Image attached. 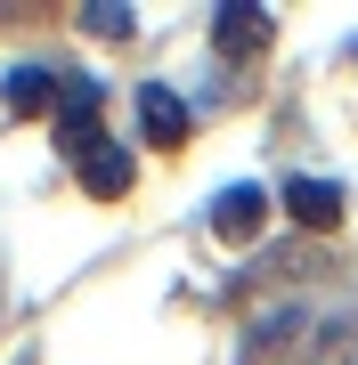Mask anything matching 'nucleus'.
Returning <instances> with one entry per match:
<instances>
[{
    "instance_id": "8",
    "label": "nucleus",
    "mask_w": 358,
    "mask_h": 365,
    "mask_svg": "<svg viewBox=\"0 0 358 365\" xmlns=\"http://www.w3.org/2000/svg\"><path fill=\"white\" fill-rule=\"evenodd\" d=\"M326 357H334V365H358V325H334V333H326Z\"/></svg>"
},
{
    "instance_id": "3",
    "label": "nucleus",
    "mask_w": 358,
    "mask_h": 365,
    "mask_svg": "<svg viewBox=\"0 0 358 365\" xmlns=\"http://www.w3.org/2000/svg\"><path fill=\"white\" fill-rule=\"evenodd\" d=\"M285 211L302 220L309 235H326V227H342V195H334L326 179H285Z\"/></svg>"
},
{
    "instance_id": "5",
    "label": "nucleus",
    "mask_w": 358,
    "mask_h": 365,
    "mask_svg": "<svg viewBox=\"0 0 358 365\" xmlns=\"http://www.w3.org/2000/svg\"><path fill=\"white\" fill-rule=\"evenodd\" d=\"M49 98H57V81H49V66H16L9 81H0V106H9V114H49Z\"/></svg>"
},
{
    "instance_id": "2",
    "label": "nucleus",
    "mask_w": 358,
    "mask_h": 365,
    "mask_svg": "<svg viewBox=\"0 0 358 365\" xmlns=\"http://www.w3.org/2000/svg\"><path fill=\"white\" fill-rule=\"evenodd\" d=\"M269 33H277V16H269V9H220V16H212L220 57H261V49H269Z\"/></svg>"
},
{
    "instance_id": "1",
    "label": "nucleus",
    "mask_w": 358,
    "mask_h": 365,
    "mask_svg": "<svg viewBox=\"0 0 358 365\" xmlns=\"http://www.w3.org/2000/svg\"><path fill=\"white\" fill-rule=\"evenodd\" d=\"M269 220V187H228V195L212 203V227H220V244H252Z\"/></svg>"
},
{
    "instance_id": "4",
    "label": "nucleus",
    "mask_w": 358,
    "mask_h": 365,
    "mask_svg": "<svg viewBox=\"0 0 358 365\" xmlns=\"http://www.w3.org/2000/svg\"><path fill=\"white\" fill-rule=\"evenodd\" d=\"M139 130L155 138V146H179V138H187V106L163 90V81H146V90H139Z\"/></svg>"
},
{
    "instance_id": "7",
    "label": "nucleus",
    "mask_w": 358,
    "mask_h": 365,
    "mask_svg": "<svg viewBox=\"0 0 358 365\" xmlns=\"http://www.w3.org/2000/svg\"><path fill=\"white\" fill-rule=\"evenodd\" d=\"M131 25H139V16H131V9H114V0H106V9H81V33H98V41H122Z\"/></svg>"
},
{
    "instance_id": "6",
    "label": "nucleus",
    "mask_w": 358,
    "mask_h": 365,
    "mask_svg": "<svg viewBox=\"0 0 358 365\" xmlns=\"http://www.w3.org/2000/svg\"><path fill=\"white\" fill-rule=\"evenodd\" d=\"M81 187H90V195H131V155H122V146H90V155H81Z\"/></svg>"
}]
</instances>
